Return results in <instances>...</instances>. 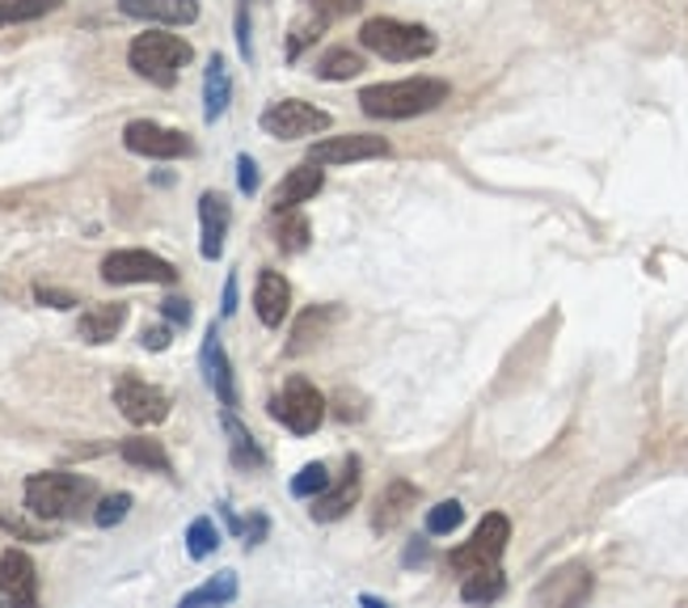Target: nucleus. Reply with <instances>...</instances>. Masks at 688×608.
Segmentation results:
<instances>
[{
	"mask_svg": "<svg viewBox=\"0 0 688 608\" xmlns=\"http://www.w3.org/2000/svg\"><path fill=\"white\" fill-rule=\"evenodd\" d=\"M229 224H233V208L220 190H203L199 195V229H203V241H199V254L215 262L224 254V237H229Z\"/></svg>",
	"mask_w": 688,
	"mask_h": 608,
	"instance_id": "obj_14",
	"label": "nucleus"
},
{
	"mask_svg": "<svg viewBox=\"0 0 688 608\" xmlns=\"http://www.w3.org/2000/svg\"><path fill=\"white\" fill-rule=\"evenodd\" d=\"M0 596L9 605H34L39 600V570L25 549H4L0 554Z\"/></svg>",
	"mask_w": 688,
	"mask_h": 608,
	"instance_id": "obj_12",
	"label": "nucleus"
},
{
	"mask_svg": "<svg viewBox=\"0 0 688 608\" xmlns=\"http://www.w3.org/2000/svg\"><path fill=\"white\" fill-rule=\"evenodd\" d=\"M258 182H262L258 161H254L250 153H241V157H237V187H241V195H258Z\"/></svg>",
	"mask_w": 688,
	"mask_h": 608,
	"instance_id": "obj_36",
	"label": "nucleus"
},
{
	"mask_svg": "<svg viewBox=\"0 0 688 608\" xmlns=\"http://www.w3.org/2000/svg\"><path fill=\"white\" fill-rule=\"evenodd\" d=\"M410 507H419V491L410 486V482H389L384 491H380L377 507H372V528L377 533H389L393 524H402L405 515H410Z\"/></svg>",
	"mask_w": 688,
	"mask_h": 608,
	"instance_id": "obj_20",
	"label": "nucleus"
},
{
	"mask_svg": "<svg viewBox=\"0 0 688 608\" xmlns=\"http://www.w3.org/2000/svg\"><path fill=\"white\" fill-rule=\"evenodd\" d=\"M220 313H224V317H233V313H237V275H229V280H224V296H220Z\"/></svg>",
	"mask_w": 688,
	"mask_h": 608,
	"instance_id": "obj_42",
	"label": "nucleus"
},
{
	"mask_svg": "<svg viewBox=\"0 0 688 608\" xmlns=\"http://www.w3.org/2000/svg\"><path fill=\"white\" fill-rule=\"evenodd\" d=\"M102 280L123 287V283H178L173 262H166L152 250H115V254L102 258Z\"/></svg>",
	"mask_w": 688,
	"mask_h": 608,
	"instance_id": "obj_9",
	"label": "nucleus"
},
{
	"mask_svg": "<svg viewBox=\"0 0 688 608\" xmlns=\"http://www.w3.org/2000/svg\"><path fill=\"white\" fill-rule=\"evenodd\" d=\"M199 368H203V380H208V389L220 398V406L233 410L237 406V380H233V364H229V355L220 347V329L215 326H208L203 352H199Z\"/></svg>",
	"mask_w": 688,
	"mask_h": 608,
	"instance_id": "obj_13",
	"label": "nucleus"
},
{
	"mask_svg": "<svg viewBox=\"0 0 688 608\" xmlns=\"http://www.w3.org/2000/svg\"><path fill=\"white\" fill-rule=\"evenodd\" d=\"M115 406L131 427H157L169 415V394L140 380V376H119L115 380Z\"/></svg>",
	"mask_w": 688,
	"mask_h": 608,
	"instance_id": "obj_10",
	"label": "nucleus"
},
{
	"mask_svg": "<svg viewBox=\"0 0 688 608\" xmlns=\"http://www.w3.org/2000/svg\"><path fill=\"white\" fill-rule=\"evenodd\" d=\"M359 507V457H347V465L338 473V482H330L326 491L317 494V507H313V520H342V515Z\"/></svg>",
	"mask_w": 688,
	"mask_h": 608,
	"instance_id": "obj_15",
	"label": "nucleus"
},
{
	"mask_svg": "<svg viewBox=\"0 0 688 608\" xmlns=\"http://www.w3.org/2000/svg\"><path fill=\"white\" fill-rule=\"evenodd\" d=\"M423 558V541H414V545H410V549H405V562H410V566H414V562Z\"/></svg>",
	"mask_w": 688,
	"mask_h": 608,
	"instance_id": "obj_44",
	"label": "nucleus"
},
{
	"mask_svg": "<svg viewBox=\"0 0 688 608\" xmlns=\"http://www.w3.org/2000/svg\"><path fill=\"white\" fill-rule=\"evenodd\" d=\"M393 148L384 136L372 132H347V136H326L309 148V161L317 165H359V161H384Z\"/></svg>",
	"mask_w": 688,
	"mask_h": 608,
	"instance_id": "obj_11",
	"label": "nucleus"
},
{
	"mask_svg": "<svg viewBox=\"0 0 688 608\" xmlns=\"http://www.w3.org/2000/svg\"><path fill=\"white\" fill-rule=\"evenodd\" d=\"M461 520H465L461 499H444V503L427 507V533H431V537H448V533H456V528H461Z\"/></svg>",
	"mask_w": 688,
	"mask_h": 608,
	"instance_id": "obj_31",
	"label": "nucleus"
},
{
	"mask_svg": "<svg viewBox=\"0 0 688 608\" xmlns=\"http://www.w3.org/2000/svg\"><path fill=\"white\" fill-rule=\"evenodd\" d=\"M262 132L271 140H305V136H317V132H330V111L313 106L305 97H279L262 111Z\"/></svg>",
	"mask_w": 688,
	"mask_h": 608,
	"instance_id": "obj_6",
	"label": "nucleus"
},
{
	"mask_svg": "<svg viewBox=\"0 0 688 608\" xmlns=\"http://www.w3.org/2000/svg\"><path fill=\"white\" fill-rule=\"evenodd\" d=\"M123 326H127V304H123V301L89 304V308L81 313V322H76V334H81L85 343L102 347V343H115Z\"/></svg>",
	"mask_w": 688,
	"mask_h": 608,
	"instance_id": "obj_19",
	"label": "nucleus"
},
{
	"mask_svg": "<svg viewBox=\"0 0 688 608\" xmlns=\"http://www.w3.org/2000/svg\"><path fill=\"white\" fill-rule=\"evenodd\" d=\"M127 512H131V494H106L94 507V524L97 528H115V524L127 520Z\"/></svg>",
	"mask_w": 688,
	"mask_h": 608,
	"instance_id": "obj_35",
	"label": "nucleus"
},
{
	"mask_svg": "<svg viewBox=\"0 0 688 608\" xmlns=\"http://www.w3.org/2000/svg\"><path fill=\"white\" fill-rule=\"evenodd\" d=\"M338 308H309L305 317H300V326H296V334H292V343H287V352H305L313 338H321V334H313L317 326H326Z\"/></svg>",
	"mask_w": 688,
	"mask_h": 608,
	"instance_id": "obj_34",
	"label": "nucleus"
},
{
	"mask_svg": "<svg viewBox=\"0 0 688 608\" xmlns=\"http://www.w3.org/2000/svg\"><path fill=\"white\" fill-rule=\"evenodd\" d=\"M89 499H94V482L68 469H47L25 478V512L39 520H72L81 515V507H89Z\"/></svg>",
	"mask_w": 688,
	"mask_h": 608,
	"instance_id": "obj_2",
	"label": "nucleus"
},
{
	"mask_svg": "<svg viewBox=\"0 0 688 608\" xmlns=\"http://www.w3.org/2000/svg\"><path fill=\"white\" fill-rule=\"evenodd\" d=\"M359 48H368L389 64H410V60H427L435 51V34L427 25L398 22V18H368L359 25Z\"/></svg>",
	"mask_w": 688,
	"mask_h": 608,
	"instance_id": "obj_4",
	"label": "nucleus"
},
{
	"mask_svg": "<svg viewBox=\"0 0 688 608\" xmlns=\"http://www.w3.org/2000/svg\"><path fill=\"white\" fill-rule=\"evenodd\" d=\"M511 541V520L502 512L481 515V524L474 528V537L465 545H456L448 554V566L456 575H474V570H486V566H499L502 549Z\"/></svg>",
	"mask_w": 688,
	"mask_h": 608,
	"instance_id": "obj_5",
	"label": "nucleus"
},
{
	"mask_svg": "<svg viewBox=\"0 0 688 608\" xmlns=\"http://www.w3.org/2000/svg\"><path fill=\"white\" fill-rule=\"evenodd\" d=\"M34 301L39 304H47V308H76V296H72V292H60V287H43V283H39V287H34Z\"/></svg>",
	"mask_w": 688,
	"mask_h": 608,
	"instance_id": "obj_38",
	"label": "nucleus"
},
{
	"mask_svg": "<svg viewBox=\"0 0 688 608\" xmlns=\"http://www.w3.org/2000/svg\"><path fill=\"white\" fill-rule=\"evenodd\" d=\"M229 102H233V76H229L224 55H212L208 72H203V118L215 123V118L229 111Z\"/></svg>",
	"mask_w": 688,
	"mask_h": 608,
	"instance_id": "obj_21",
	"label": "nucleus"
},
{
	"mask_svg": "<svg viewBox=\"0 0 688 608\" xmlns=\"http://www.w3.org/2000/svg\"><path fill=\"white\" fill-rule=\"evenodd\" d=\"M330 482H334L330 469L321 465V461H309V465L292 478V494H296V499H317V494L326 491Z\"/></svg>",
	"mask_w": 688,
	"mask_h": 608,
	"instance_id": "obj_33",
	"label": "nucleus"
},
{
	"mask_svg": "<svg viewBox=\"0 0 688 608\" xmlns=\"http://www.w3.org/2000/svg\"><path fill=\"white\" fill-rule=\"evenodd\" d=\"M309 9H317V13H326V18H347V13H356L363 0H305Z\"/></svg>",
	"mask_w": 688,
	"mask_h": 608,
	"instance_id": "obj_37",
	"label": "nucleus"
},
{
	"mask_svg": "<svg viewBox=\"0 0 688 608\" xmlns=\"http://www.w3.org/2000/svg\"><path fill=\"white\" fill-rule=\"evenodd\" d=\"M123 461L127 465H140V469H157V473H173V461H169V452L161 448V440H123Z\"/></svg>",
	"mask_w": 688,
	"mask_h": 608,
	"instance_id": "obj_26",
	"label": "nucleus"
},
{
	"mask_svg": "<svg viewBox=\"0 0 688 608\" xmlns=\"http://www.w3.org/2000/svg\"><path fill=\"white\" fill-rule=\"evenodd\" d=\"M326 187V174H321V165L317 161H300L296 169H287L284 182L275 187V211H287V208H300V203H309L313 195H321Z\"/></svg>",
	"mask_w": 688,
	"mask_h": 608,
	"instance_id": "obj_18",
	"label": "nucleus"
},
{
	"mask_svg": "<svg viewBox=\"0 0 688 608\" xmlns=\"http://www.w3.org/2000/svg\"><path fill=\"white\" fill-rule=\"evenodd\" d=\"M229 600H237V575L233 570H220L215 579H208L203 587H194L182 596V608H194V605H229Z\"/></svg>",
	"mask_w": 688,
	"mask_h": 608,
	"instance_id": "obj_27",
	"label": "nucleus"
},
{
	"mask_svg": "<svg viewBox=\"0 0 688 608\" xmlns=\"http://www.w3.org/2000/svg\"><path fill=\"white\" fill-rule=\"evenodd\" d=\"M237 48L245 60H254V43H250V13H245V4L237 9Z\"/></svg>",
	"mask_w": 688,
	"mask_h": 608,
	"instance_id": "obj_41",
	"label": "nucleus"
},
{
	"mask_svg": "<svg viewBox=\"0 0 688 608\" xmlns=\"http://www.w3.org/2000/svg\"><path fill=\"white\" fill-rule=\"evenodd\" d=\"M326 22H330V18L313 9L309 18H300V22L292 25V30H287V60H300V55H305V48H309L313 39L326 30Z\"/></svg>",
	"mask_w": 688,
	"mask_h": 608,
	"instance_id": "obj_30",
	"label": "nucleus"
},
{
	"mask_svg": "<svg viewBox=\"0 0 688 608\" xmlns=\"http://www.w3.org/2000/svg\"><path fill=\"white\" fill-rule=\"evenodd\" d=\"M241 537H245V545H258V541L266 537V515H254V520L241 528Z\"/></svg>",
	"mask_w": 688,
	"mask_h": 608,
	"instance_id": "obj_43",
	"label": "nucleus"
},
{
	"mask_svg": "<svg viewBox=\"0 0 688 608\" xmlns=\"http://www.w3.org/2000/svg\"><path fill=\"white\" fill-rule=\"evenodd\" d=\"M161 313H166L169 326H190V301H182V296H169V301H161Z\"/></svg>",
	"mask_w": 688,
	"mask_h": 608,
	"instance_id": "obj_39",
	"label": "nucleus"
},
{
	"mask_svg": "<svg viewBox=\"0 0 688 608\" xmlns=\"http://www.w3.org/2000/svg\"><path fill=\"white\" fill-rule=\"evenodd\" d=\"M0 528L4 533H13L18 541H51L55 533H51V520H43V524H34V520H25V515L9 512V507H0Z\"/></svg>",
	"mask_w": 688,
	"mask_h": 608,
	"instance_id": "obj_32",
	"label": "nucleus"
},
{
	"mask_svg": "<svg viewBox=\"0 0 688 608\" xmlns=\"http://www.w3.org/2000/svg\"><path fill=\"white\" fill-rule=\"evenodd\" d=\"M190 55H194V51H190V43L182 34L144 30V34L131 39V48H127V64H131V72L144 76L148 85L169 90V85H178V76H182V69L190 64Z\"/></svg>",
	"mask_w": 688,
	"mask_h": 608,
	"instance_id": "obj_3",
	"label": "nucleus"
},
{
	"mask_svg": "<svg viewBox=\"0 0 688 608\" xmlns=\"http://www.w3.org/2000/svg\"><path fill=\"white\" fill-rule=\"evenodd\" d=\"M271 415L284 422L292 436H313L326 419V398L313 389L305 376H292L279 398H271Z\"/></svg>",
	"mask_w": 688,
	"mask_h": 608,
	"instance_id": "obj_8",
	"label": "nucleus"
},
{
	"mask_svg": "<svg viewBox=\"0 0 688 608\" xmlns=\"http://www.w3.org/2000/svg\"><path fill=\"white\" fill-rule=\"evenodd\" d=\"M64 0H0V25H25L55 13Z\"/></svg>",
	"mask_w": 688,
	"mask_h": 608,
	"instance_id": "obj_28",
	"label": "nucleus"
},
{
	"mask_svg": "<svg viewBox=\"0 0 688 608\" xmlns=\"http://www.w3.org/2000/svg\"><path fill=\"white\" fill-rule=\"evenodd\" d=\"M254 313L266 329H279L284 317L292 313V283L279 275V271H258V283H254Z\"/></svg>",
	"mask_w": 688,
	"mask_h": 608,
	"instance_id": "obj_16",
	"label": "nucleus"
},
{
	"mask_svg": "<svg viewBox=\"0 0 688 608\" xmlns=\"http://www.w3.org/2000/svg\"><path fill=\"white\" fill-rule=\"evenodd\" d=\"M452 85L435 76H405V81H380L359 90V111L368 118H419L440 111L448 102Z\"/></svg>",
	"mask_w": 688,
	"mask_h": 608,
	"instance_id": "obj_1",
	"label": "nucleus"
},
{
	"mask_svg": "<svg viewBox=\"0 0 688 608\" xmlns=\"http://www.w3.org/2000/svg\"><path fill=\"white\" fill-rule=\"evenodd\" d=\"M119 9L136 22L190 25L199 22V0H119Z\"/></svg>",
	"mask_w": 688,
	"mask_h": 608,
	"instance_id": "obj_17",
	"label": "nucleus"
},
{
	"mask_svg": "<svg viewBox=\"0 0 688 608\" xmlns=\"http://www.w3.org/2000/svg\"><path fill=\"white\" fill-rule=\"evenodd\" d=\"M309 220L300 216V208H287V211H275V245L284 250V254H300V250H309Z\"/></svg>",
	"mask_w": 688,
	"mask_h": 608,
	"instance_id": "obj_23",
	"label": "nucleus"
},
{
	"mask_svg": "<svg viewBox=\"0 0 688 608\" xmlns=\"http://www.w3.org/2000/svg\"><path fill=\"white\" fill-rule=\"evenodd\" d=\"M215 549H220V528H215L208 515L190 520V528H187V554H190V558H194V562L212 558Z\"/></svg>",
	"mask_w": 688,
	"mask_h": 608,
	"instance_id": "obj_29",
	"label": "nucleus"
},
{
	"mask_svg": "<svg viewBox=\"0 0 688 608\" xmlns=\"http://www.w3.org/2000/svg\"><path fill=\"white\" fill-rule=\"evenodd\" d=\"M502 591H507L502 570L499 566H486V570L465 575V584H461V600H469V605H490V600H499Z\"/></svg>",
	"mask_w": 688,
	"mask_h": 608,
	"instance_id": "obj_24",
	"label": "nucleus"
},
{
	"mask_svg": "<svg viewBox=\"0 0 688 608\" xmlns=\"http://www.w3.org/2000/svg\"><path fill=\"white\" fill-rule=\"evenodd\" d=\"M363 72V55L356 48H330L317 60V81H351Z\"/></svg>",
	"mask_w": 688,
	"mask_h": 608,
	"instance_id": "obj_25",
	"label": "nucleus"
},
{
	"mask_svg": "<svg viewBox=\"0 0 688 608\" xmlns=\"http://www.w3.org/2000/svg\"><path fill=\"white\" fill-rule=\"evenodd\" d=\"M140 343H144V352H166L169 347V326H144Z\"/></svg>",
	"mask_w": 688,
	"mask_h": 608,
	"instance_id": "obj_40",
	"label": "nucleus"
},
{
	"mask_svg": "<svg viewBox=\"0 0 688 608\" xmlns=\"http://www.w3.org/2000/svg\"><path fill=\"white\" fill-rule=\"evenodd\" d=\"M123 148L136 153V157H148V161H178V157L194 153V140L187 132H178V127H166V123L131 118L123 127Z\"/></svg>",
	"mask_w": 688,
	"mask_h": 608,
	"instance_id": "obj_7",
	"label": "nucleus"
},
{
	"mask_svg": "<svg viewBox=\"0 0 688 608\" xmlns=\"http://www.w3.org/2000/svg\"><path fill=\"white\" fill-rule=\"evenodd\" d=\"M220 422H224V436H229V457H233V465L237 469H262V448H258V440L250 436V427L233 415V410H224L220 415Z\"/></svg>",
	"mask_w": 688,
	"mask_h": 608,
	"instance_id": "obj_22",
	"label": "nucleus"
}]
</instances>
